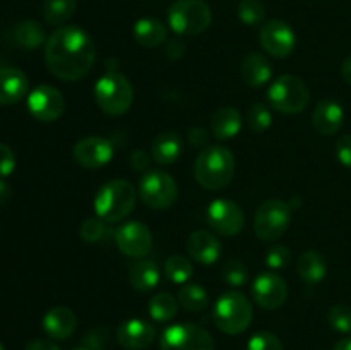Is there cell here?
Listing matches in <instances>:
<instances>
[{
  "label": "cell",
  "instance_id": "obj_1",
  "mask_svg": "<svg viewBox=\"0 0 351 350\" xmlns=\"http://www.w3.org/2000/svg\"><path fill=\"white\" fill-rule=\"evenodd\" d=\"M96 58L91 36L77 26H64L53 31L45 45V62L51 74L65 82L88 75Z\"/></svg>",
  "mask_w": 351,
  "mask_h": 350
},
{
  "label": "cell",
  "instance_id": "obj_2",
  "mask_svg": "<svg viewBox=\"0 0 351 350\" xmlns=\"http://www.w3.org/2000/svg\"><path fill=\"white\" fill-rule=\"evenodd\" d=\"M235 174V156L225 146H208L199 153L194 175L199 185L208 191H219L232 182Z\"/></svg>",
  "mask_w": 351,
  "mask_h": 350
},
{
  "label": "cell",
  "instance_id": "obj_3",
  "mask_svg": "<svg viewBox=\"0 0 351 350\" xmlns=\"http://www.w3.org/2000/svg\"><path fill=\"white\" fill-rule=\"evenodd\" d=\"M136 187L129 180L115 178L98 189L95 196L96 216L106 223L122 222L136 208Z\"/></svg>",
  "mask_w": 351,
  "mask_h": 350
},
{
  "label": "cell",
  "instance_id": "obj_4",
  "mask_svg": "<svg viewBox=\"0 0 351 350\" xmlns=\"http://www.w3.org/2000/svg\"><path fill=\"white\" fill-rule=\"evenodd\" d=\"M95 102L106 115L119 117L130 110L134 103V88L120 72H108L96 81Z\"/></svg>",
  "mask_w": 351,
  "mask_h": 350
},
{
  "label": "cell",
  "instance_id": "obj_5",
  "mask_svg": "<svg viewBox=\"0 0 351 350\" xmlns=\"http://www.w3.org/2000/svg\"><path fill=\"white\" fill-rule=\"evenodd\" d=\"M215 325L226 335H240L250 326L254 307L242 292H225L215 304Z\"/></svg>",
  "mask_w": 351,
  "mask_h": 350
},
{
  "label": "cell",
  "instance_id": "obj_6",
  "mask_svg": "<svg viewBox=\"0 0 351 350\" xmlns=\"http://www.w3.org/2000/svg\"><path fill=\"white\" fill-rule=\"evenodd\" d=\"M213 12L204 0H177L168 10V24L180 36H197L211 26Z\"/></svg>",
  "mask_w": 351,
  "mask_h": 350
},
{
  "label": "cell",
  "instance_id": "obj_7",
  "mask_svg": "<svg viewBox=\"0 0 351 350\" xmlns=\"http://www.w3.org/2000/svg\"><path fill=\"white\" fill-rule=\"evenodd\" d=\"M267 102L276 112L295 115L307 108L311 102L308 86L297 75H281L267 89Z\"/></svg>",
  "mask_w": 351,
  "mask_h": 350
},
{
  "label": "cell",
  "instance_id": "obj_8",
  "mask_svg": "<svg viewBox=\"0 0 351 350\" xmlns=\"http://www.w3.org/2000/svg\"><path fill=\"white\" fill-rule=\"evenodd\" d=\"M291 206L281 199H267L257 208L254 216V232L264 242H274L285 235L290 226Z\"/></svg>",
  "mask_w": 351,
  "mask_h": 350
},
{
  "label": "cell",
  "instance_id": "obj_9",
  "mask_svg": "<svg viewBox=\"0 0 351 350\" xmlns=\"http://www.w3.org/2000/svg\"><path fill=\"white\" fill-rule=\"evenodd\" d=\"M215 338L208 329L191 323L171 325L161 333L160 350H215Z\"/></svg>",
  "mask_w": 351,
  "mask_h": 350
},
{
  "label": "cell",
  "instance_id": "obj_10",
  "mask_svg": "<svg viewBox=\"0 0 351 350\" xmlns=\"http://www.w3.org/2000/svg\"><path fill=\"white\" fill-rule=\"evenodd\" d=\"M178 185L170 174L163 170H151L139 182V198L153 209H167L177 201Z\"/></svg>",
  "mask_w": 351,
  "mask_h": 350
},
{
  "label": "cell",
  "instance_id": "obj_11",
  "mask_svg": "<svg viewBox=\"0 0 351 350\" xmlns=\"http://www.w3.org/2000/svg\"><path fill=\"white\" fill-rule=\"evenodd\" d=\"M208 223L213 230L225 237L239 235L245 225V216H243L242 208L232 199H215L208 206Z\"/></svg>",
  "mask_w": 351,
  "mask_h": 350
},
{
  "label": "cell",
  "instance_id": "obj_12",
  "mask_svg": "<svg viewBox=\"0 0 351 350\" xmlns=\"http://www.w3.org/2000/svg\"><path fill=\"white\" fill-rule=\"evenodd\" d=\"M27 110L40 122H55L65 112V98L57 88L41 84L27 95Z\"/></svg>",
  "mask_w": 351,
  "mask_h": 350
},
{
  "label": "cell",
  "instance_id": "obj_13",
  "mask_svg": "<svg viewBox=\"0 0 351 350\" xmlns=\"http://www.w3.org/2000/svg\"><path fill=\"white\" fill-rule=\"evenodd\" d=\"M259 41L267 54L276 58H283L295 50L297 36L290 24L280 19H273L261 27Z\"/></svg>",
  "mask_w": 351,
  "mask_h": 350
},
{
  "label": "cell",
  "instance_id": "obj_14",
  "mask_svg": "<svg viewBox=\"0 0 351 350\" xmlns=\"http://www.w3.org/2000/svg\"><path fill=\"white\" fill-rule=\"evenodd\" d=\"M252 297L259 307L267 311L281 307L288 297L287 281L273 271H264L254 280Z\"/></svg>",
  "mask_w": 351,
  "mask_h": 350
},
{
  "label": "cell",
  "instance_id": "obj_15",
  "mask_svg": "<svg viewBox=\"0 0 351 350\" xmlns=\"http://www.w3.org/2000/svg\"><path fill=\"white\" fill-rule=\"evenodd\" d=\"M117 247L129 257H144L153 247L151 230L141 222H129L117 229Z\"/></svg>",
  "mask_w": 351,
  "mask_h": 350
},
{
  "label": "cell",
  "instance_id": "obj_16",
  "mask_svg": "<svg viewBox=\"0 0 351 350\" xmlns=\"http://www.w3.org/2000/svg\"><path fill=\"white\" fill-rule=\"evenodd\" d=\"M112 141L99 136H89L75 143L72 156L84 168H101L108 165L113 158Z\"/></svg>",
  "mask_w": 351,
  "mask_h": 350
},
{
  "label": "cell",
  "instance_id": "obj_17",
  "mask_svg": "<svg viewBox=\"0 0 351 350\" xmlns=\"http://www.w3.org/2000/svg\"><path fill=\"white\" fill-rule=\"evenodd\" d=\"M156 338V329L144 319H129L117 329V340L127 350H144Z\"/></svg>",
  "mask_w": 351,
  "mask_h": 350
},
{
  "label": "cell",
  "instance_id": "obj_18",
  "mask_svg": "<svg viewBox=\"0 0 351 350\" xmlns=\"http://www.w3.org/2000/svg\"><path fill=\"white\" fill-rule=\"evenodd\" d=\"M345 110L335 100H322L312 112V126L321 136H335L343 127Z\"/></svg>",
  "mask_w": 351,
  "mask_h": 350
},
{
  "label": "cell",
  "instance_id": "obj_19",
  "mask_svg": "<svg viewBox=\"0 0 351 350\" xmlns=\"http://www.w3.org/2000/svg\"><path fill=\"white\" fill-rule=\"evenodd\" d=\"M187 253L201 264H213L221 256V242L208 230H195L187 240Z\"/></svg>",
  "mask_w": 351,
  "mask_h": 350
},
{
  "label": "cell",
  "instance_id": "obj_20",
  "mask_svg": "<svg viewBox=\"0 0 351 350\" xmlns=\"http://www.w3.org/2000/svg\"><path fill=\"white\" fill-rule=\"evenodd\" d=\"M77 328V316L72 309L57 305L43 316V329L50 338L67 340Z\"/></svg>",
  "mask_w": 351,
  "mask_h": 350
},
{
  "label": "cell",
  "instance_id": "obj_21",
  "mask_svg": "<svg viewBox=\"0 0 351 350\" xmlns=\"http://www.w3.org/2000/svg\"><path fill=\"white\" fill-rule=\"evenodd\" d=\"M26 74L16 67L0 69V105H14L27 95Z\"/></svg>",
  "mask_w": 351,
  "mask_h": 350
},
{
  "label": "cell",
  "instance_id": "obj_22",
  "mask_svg": "<svg viewBox=\"0 0 351 350\" xmlns=\"http://www.w3.org/2000/svg\"><path fill=\"white\" fill-rule=\"evenodd\" d=\"M240 74H242L245 84H249L250 88H261L266 82H269L271 75H273V67H271V62L263 54L254 51V54H249L242 60Z\"/></svg>",
  "mask_w": 351,
  "mask_h": 350
},
{
  "label": "cell",
  "instance_id": "obj_23",
  "mask_svg": "<svg viewBox=\"0 0 351 350\" xmlns=\"http://www.w3.org/2000/svg\"><path fill=\"white\" fill-rule=\"evenodd\" d=\"M242 113L235 106H221L211 117V132L216 139H232L242 130Z\"/></svg>",
  "mask_w": 351,
  "mask_h": 350
},
{
  "label": "cell",
  "instance_id": "obj_24",
  "mask_svg": "<svg viewBox=\"0 0 351 350\" xmlns=\"http://www.w3.org/2000/svg\"><path fill=\"white\" fill-rule=\"evenodd\" d=\"M168 38V30L161 21L154 17H141L134 24V40L144 48H156Z\"/></svg>",
  "mask_w": 351,
  "mask_h": 350
},
{
  "label": "cell",
  "instance_id": "obj_25",
  "mask_svg": "<svg viewBox=\"0 0 351 350\" xmlns=\"http://www.w3.org/2000/svg\"><path fill=\"white\" fill-rule=\"evenodd\" d=\"M298 277L308 285L321 283L328 275V263L326 257L317 250H305L300 254L297 263Z\"/></svg>",
  "mask_w": 351,
  "mask_h": 350
},
{
  "label": "cell",
  "instance_id": "obj_26",
  "mask_svg": "<svg viewBox=\"0 0 351 350\" xmlns=\"http://www.w3.org/2000/svg\"><path fill=\"white\" fill-rule=\"evenodd\" d=\"M182 139L175 132H161L154 137L151 154L153 160L160 165H173L182 154Z\"/></svg>",
  "mask_w": 351,
  "mask_h": 350
},
{
  "label": "cell",
  "instance_id": "obj_27",
  "mask_svg": "<svg viewBox=\"0 0 351 350\" xmlns=\"http://www.w3.org/2000/svg\"><path fill=\"white\" fill-rule=\"evenodd\" d=\"M160 268L151 259H139L129 273V281L137 292H149L160 283Z\"/></svg>",
  "mask_w": 351,
  "mask_h": 350
},
{
  "label": "cell",
  "instance_id": "obj_28",
  "mask_svg": "<svg viewBox=\"0 0 351 350\" xmlns=\"http://www.w3.org/2000/svg\"><path fill=\"white\" fill-rule=\"evenodd\" d=\"M178 302L182 307L189 312H201L208 307L209 297L208 292L199 283H184L178 290Z\"/></svg>",
  "mask_w": 351,
  "mask_h": 350
},
{
  "label": "cell",
  "instance_id": "obj_29",
  "mask_svg": "<svg viewBox=\"0 0 351 350\" xmlns=\"http://www.w3.org/2000/svg\"><path fill=\"white\" fill-rule=\"evenodd\" d=\"M75 7L77 0H45L43 17L48 24L60 26L74 16Z\"/></svg>",
  "mask_w": 351,
  "mask_h": 350
},
{
  "label": "cell",
  "instance_id": "obj_30",
  "mask_svg": "<svg viewBox=\"0 0 351 350\" xmlns=\"http://www.w3.org/2000/svg\"><path fill=\"white\" fill-rule=\"evenodd\" d=\"M147 309H149V316L154 321L167 323L177 316L178 304L173 295L168 294V292H160L151 299Z\"/></svg>",
  "mask_w": 351,
  "mask_h": 350
},
{
  "label": "cell",
  "instance_id": "obj_31",
  "mask_svg": "<svg viewBox=\"0 0 351 350\" xmlns=\"http://www.w3.org/2000/svg\"><path fill=\"white\" fill-rule=\"evenodd\" d=\"M14 36H16L17 43L24 48H38L40 45L45 43L47 40V34L45 30L36 23V21H23L16 26L14 30Z\"/></svg>",
  "mask_w": 351,
  "mask_h": 350
},
{
  "label": "cell",
  "instance_id": "obj_32",
  "mask_svg": "<svg viewBox=\"0 0 351 350\" xmlns=\"http://www.w3.org/2000/svg\"><path fill=\"white\" fill-rule=\"evenodd\" d=\"M165 275H167V278L171 283L184 285L192 278L194 268H192V263L187 257L177 254V256H170L167 259V263H165Z\"/></svg>",
  "mask_w": 351,
  "mask_h": 350
},
{
  "label": "cell",
  "instance_id": "obj_33",
  "mask_svg": "<svg viewBox=\"0 0 351 350\" xmlns=\"http://www.w3.org/2000/svg\"><path fill=\"white\" fill-rule=\"evenodd\" d=\"M79 235H81V239L88 244L103 242V240L110 239V235H112V229L106 225L105 220L88 218L84 220V223H82L81 229H79Z\"/></svg>",
  "mask_w": 351,
  "mask_h": 350
},
{
  "label": "cell",
  "instance_id": "obj_34",
  "mask_svg": "<svg viewBox=\"0 0 351 350\" xmlns=\"http://www.w3.org/2000/svg\"><path fill=\"white\" fill-rule=\"evenodd\" d=\"M273 124V115L271 110L264 103H254L247 112V126L252 132H264Z\"/></svg>",
  "mask_w": 351,
  "mask_h": 350
},
{
  "label": "cell",
  "instance_id": "obj_35",
  "mask_svg": "<svg viewBox=\"0 0 351 350\" xmlns=\"http://www.w3.org/2000/svg\"><path fill=\"white\" fill-rule=\"evenodd\" d=\"M239 19L247 26H256L261 24L266 17V7L261 0H242L239 3Z\"/></svg>",
  "mask_w": 351,
  "mask_h": 350
},
{
  "label": "cell",
  "instance_id": "obj_36",
  "mask_svg": "<svg viewBox=\"0 0 351 350\" xmlns=\"http://www.w3.org/2000/svg\"><path fill=\"white\" fill-rule=\"evenodd\" d=\"M329 325L339 333H351V305L336 304L329 309Z\"/></svg>",
  "mask_w": 351,
  "mask_h": 350
},
{
  "label": "cell",
  "instance_id": "obj_37",
  "mask_svg": "<svg viewBox=\"0 0 351 350\" xmlns=\"http://www.w3.org/2000/svg\"><path fill=\"white\" fill-rule=\"evenodd\" d=\"M223 278L232 287H243L247 281V266L240 259H228L221 268Z\"/></svg>",
  "mask_w": 351,
  "mask_h": 350
},
{
  "label": "cell",
  "instance_id": "obj_38",
  "mask_svg": "<svg viewBox=\"0 0 351 350\" xmlns=\"http://www.w3.org/2000/svg\"><path fill=\"white\" fill-rule=\"evenodd\" d=\"M247 350H285V347L274 333L259 331L250 336Z\"/></svg>",
  "mask_w": 351,
  "mask_h": 350
},
{
  "label": "cell",
  "instance_id": "obj_39",
  "mask_svg": "<svg viewBox=\"0 0 351 350\" xmlns=\"http://www.w3.org/2000/svg\"><path fill=\"white\" fill-rule=\"evenodd\" d=\"M291 250L288 249L287 246H281V244H276V246L271 247L266 254V264L271 270H281V268L287 266L290 263Z\"/></svg>",
  "mask_w": 351,
  "mask_h": 350
},
{
  "label": "cell",
  "instance_id": "obj_40",
  "mask_svg": "<svg viewBox=\"0 0 351 350\" xmlns=\"http://www.w3.org/2000/svg\"><path fill=\"white\" fill-rule=\"evenodd\" d=\"M16 168V156L7 144L0 143V178L9 177Z\"/></svg>",
  "mask_w": 351,
  "mask_h": 350
},
{
  "label": "cell",
  "instance_id": "obj_41",
  "mask_svg": "<svg viewBox=\"0 0 351 350\" xmlns=\"http://www.w3.org/2000/svg\"><path fill=\"white\" fill-rule=\"evenodd\" d=\"M336 156H338L339 163L351 168V134L339 137L336 143Z\"/></svg>",
  "mask_w": 351,
  "mask_h": 350
},
{
  "label": "cell",
  "instance_id": "obj_42",
  "mask_svg": "<svg viewBox=\"0 0 351 350\" xmlns=\"http://www.w3.org/2000/svg\"><path fill=\"white\" fill-rule=\"evenodd\" d=\"M208 132H206V129H202V127H191V129H189V141H191L192 146L202 148V150H204V146L208 144Z\"/></svg>",
  "mask_w": 351,
  "mask_h": 350
},
{
  "label": "cell",
  "instance_id": "obj_43",
  "mask_svg": "<svg viewBox=\"0 0 351 350\" xmlns=\"http://www.w3.org/2000/svg\"><path fill=\"white\" fill-rule=\"evenodd\" d=\"M130 165H132L134 170L137 172H146L147 167H149V158L144 151L137 150L130 154Z\"/></svg>",
  "mask_w": 351,
  "mask_h": 350
},
{
  "label": "cell",
  "instance_id": "obj_44",
  "mask_svg": "<svg viewBox=\"0 0 351 350\" xmlns=\"http://www.w3.org/2000/svg\"><path fill=\"white\" fill-rule=\"evenodd\" d=\"M26 350H60V349H58V345H55L53 342H50V340L38 338L27 343Z\"/></svg>",
  "mask_w": 351,
  "mask_h": 350
},
{
  "label": "cell",
  "instance_id": "obj_45",
  "mask_svg": "<svg viewBox=\"0 0 351 350\" xmlns=\"http://www.w3.org/2000/svg\"><path fill=\"white\" fill-rule=\"evenodd\" d=\"M12 198V189L5 180H0V206L7 205Z\"/></svg>",
  "mask_w": 351,
  "mask_h": 350
},
{
  "label": "cell",
  "instance_id": "obj_46",
  "mask_svg": "<svg viewBox=\"0 0 351 350\" xmlns=\"http://www.w3.org/2000/svg\"><path fill=\"white\" fill-rule=\"evenodd\" d=\"M341 74H343V79H345V81L351 86V55L348 58H346L345 62H343Z\"/></svg>",
  "mask_w": 351,
  "mask_h": 350
},
{
  "label": "cell",
  "instance_id": "obj_47",
  "mask_svg": "<svg viewBox=\"0 0 351 350\" xmlns=\"http://www.w3.org/2000/svg\"><path fill=\"white\" fill-rule=\"evenodd\" d=\"M332 350H351V338H343L339 340L338 343L335 345Z\"/></svg>",
  "mask_w": 351,
  "mask_h": 350
},
{
  "label": "cell",
  "instance_id": "obj_48",
  "mask_svg": "<svg viewBox=\"0 0 351 350\" xmlns=\"http://www.w3.org/2000/svg\"><path fill=\"white\" fill-rule=\"evenodd\" d=\"M74 350H93V349H89V347H77V349Z\"/></svg>",
  "mask_w": 351,
  "mask_h": 350
},
{
  "label": "cell",
  "instance_id": "obj_49",
  "mask_svg": "<svg viewBox=\"0 0 351 350\" xmlns=\"http://www.w3.org/2000/svg\"><path fill=\"white\" fill-rule=\"evenodd\" d=\"M0 350H5V347H3L2 343H0Z\"/></svg>",
  "mask_w": 351,
  "mask_h": 350
}]
</instances>
